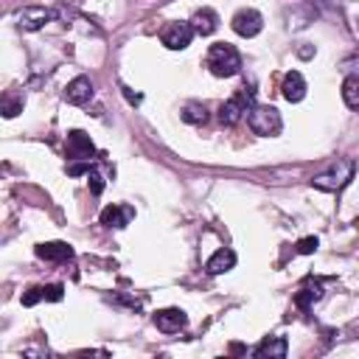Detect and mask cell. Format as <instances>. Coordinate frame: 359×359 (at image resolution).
<instances>
[{
  "mask_svg": "<svg viewBox=\"0 0 359 359\" xmlns=\"http://www.w3.org/2000/svg\"><path fill=\"white\" fill-rule=\"evenodd\" d=\"M205 62H208V70H210L213 76H219V79H230V76H236V73L241 70V56H238V50H236L233 45H227V42L210 45Z\"/></svg>",
  "mask_w": 359,
  "mask_h": 359,
  "instance_id": "obj_1",
  "label": "cell"
},
{
  "mask_svg": "<svg viewBox=\"0 0 359 359\" xmlns=\"http://www.w3.org/2000/svg\"><path fill=\"white\" fill-rule=\"evenodd\" d=\"M247 123H250V129H252L255 135H264V137L278 135L280 126H283L280 112H278L275 107H269V104H252V107L247 109Z\"/></svg>",
  "mask_w": 359,
  "mask_h": 359,
  "instance_id": "obj_2",
  "label": "cell"
},
{
  "mask_svg": "<svg viewBox=\"0 0 359 359\" xmlns=\"http://www.w3.org/2000/svg\"><path fill=\"white\" fill-rule=\"evenodd\" d=\"M252 104H255V90H250V87L236 90V95L227 98V101L219 107V123H222V126H236V123L247 115V109H250Z\"/></svg>",
  "mask_w": 359,
  "mask_h": 359,
  "instance_id": "obj_3",
  "label": "cell"
},
{
  "mask_svg": "<svg viewBox=\"0 0 359 359\" xmlns=\"http://www.w3.org/2000/svg\"><path fill=\"white\" fill-rule=\"evenodd\" d=\"M351 177H353V163H351V160H345V163H337L331 171L317 174V177L311 180V185H314V188H320V191H337V188H342Z\"/></svg>",
  "mask_w": 359,
  "mask_h": 359,
  "instance_id": "obj_4",
  "label": "cell"
},
{
  "mask_svg": "<svg viewBox=\"0 0 359 359\" xmlns=\"http://www.w3.org/2000/svg\"><path fill=\"white\" fill-rule=\"evenodd\" d=\"M194 39V31L188 22H168L160 34V42L168 48V50H185Z\"/></svg>",
  "mask_w": 359,
  "mask_h": 359,
  "instance_id": "obj_5",
  "label": "cell"
},
{
  "mask_svg": "<svg viewBox=\"0 0 359 359\" xmlns=\"http://www.w3.org/2000/svg\"><path fill=\"white\" fill-rule=\"evenodd\" d=\"M261 28H264V17L255 11V8H241V11H236V17H233V31L238 34V36H255V34H261Z\"/></svg>",
  "mask_w": 359,
  "mask_h": 359,
  "instance_id": "obj_6",
  "label": "cell"
},
{
  "mask_svg": "<svg viewBox=\"0 0 359 359\" xmlns=\"http://www.w3.org/2000/svg\"><path fill=\"white\" fill-rule=\"evenodd\" d=\"M53 17H56V11H53V8L28 6V8H22V11H20V28H22V31H39V28H45Z\"/></svg>",
  "mask_w": 359,
  "mask_h": 359,
  "instance_id": "obj_7",
  "label": "cell"
},
{
  "mask_svg": "<svg viewBox=\"0 0 359 359\" xmlns=\"http://www.w3.org/2000/svg\"><path fill=\"white\" fill-rule=\"evenodd\" d=\"M65 151H67V157H73V160H90L93 151H95V146H93L90 135H84L81 129H73V132L67 135Z\"/></svg>",
  "mask_w": 359,
  "mask_h": 359,
  "instance_id": "obj_8",
  "label": "cell"
},
{
  "mask_svg": "<svg viewBox=\"0 0 359 359\" xmlns=\"http://www.w3.org/2000/svg\"><path fill=\"white\" fill-rule=\"evenodd\" d=\"M185 323H188V317H185L182 309H160V311L154 314V325H157L163 334H177L180 328H185Z\"/></svg>",
  "mask_w": 359,
  "mask_h": 359,
  "instance_id": "obj_9",
  "label": "cell"
},
{
  "mask_svg": "<svg viewBox=\"0 0 359 359\" xmlns=\"http://www.w3.org/2000/svg\"><path fill=\"white\" fill-rule=\"evenodd\" d=\"M65 98H67V104H76V107L87 104V101L93 98V81H90L87 76H76L73 81H67Z\"/></svg>",
  "mask_w": 359,
  "mask_h": 359,
  "instance_id": "obj_10",
  "label": "cell"
},
{
  "mask_svg": "<svg viewBox=\"0 0 359 359\" xmlns=\"http://www.w3.org/2000/svg\"><path fill=\"white\" fill-rule=\"evenodd\" d=\"M188 25H191L194 34L210 36V34L219 28V14H216L213 8H199V11H194V17L188 20Z\"/></svg>",
  "mask_w": 359,
  "mask_h": 359,
  "instance_id": "obj_11",
  "label": "cell"
},
{
  "mask_svg": "<svg viewBox=\"0 0 359 359\" xmlns=\"http://www.w3.org/2000/svg\"><path fill=\"white\" fill-rule=\"evenodd\" d=\"M280 93H283V98H286L289 104H297V101H303V95H306V79H303L297 70H289V73L283 76Z\"/></svg>",
  "mask_w": 359,
  "mask_h": 359,
  "instance_id": "obj_12",
  "label": "cell"
},
{
  "mask_svg": "<svg viewBox=\"0 0 359 359\" xmlns=\"http://www.w3.org/2000/svg\"><path fill=\"white\" fill-rule=\"evenodd\" d=\"M135 219V210L126 205H107L101 210V224L104 227H126Z\"/></svg>",
  "mask_w": 359,
  "mask_h": 359,
  "instance_id": "obj_13",
  "label": "cell"
},
{
  "mask_svg": "<svg viewBox=\"0 0 359 359\" xmlns=\"http://www.w3.org/2000/svg\"><path fill=\"white\" fill-rule=\"evenodd\" d=\"M36 255L42 261H53V264H62V261H70L73 258V247L65 244V241H45L36 247Z\"/></svg>",
  "mask_w": 359,
  "mask_h": 359,
  "instance_id": "obj_14",
  "label": "cell"
},
{
  "mask_svg": "<svg viewBox=\"0 0 359 359\" xmlns=\"http://www.w3.org/2000/svg\"><path fill=\"white\" fill-rule=\"evenodd\" d=\"M236 266V252L233 250H216L210 258H208V264H205V269L210 272V275H224V272H230Z\"/></svg>",
  "mask_w": 359,
  "mask_h": 359,
  "instance_id": "obj_15",
  "label": "cell"
},
{
  "mask_svg": "<svg viewBox=\"0 0 359 359\" xmlns=\"http://www.w3.org/2000/svg\"><path fill=\"white\" fill-rule=\"evenodd\" d=\"M286 351H289V345H286V339H283V337H266V339H264L252 353H255L258 359H266V356H269V359H283V356H286Z\"/></svg>",
  "mask_w": 359,
  "mask_h": 359,
  "instance_id": "obj_16",
  "label": "cell"
},
{
  "mask_svg": "<svg viewBox=\"0 0 359 359\" xmlns=\"http://www.w3.org/2000/svg\"><path fill=\"white\" fill-rule=\"evenodd\" d=\"M342 101H345L348 109L359 107V76H345V81H342Z\"/></svg>",
  "mask_w": 359,
  "mask_h": 359,
  "instance_id": "obj_17",
  "label": "cell"
},
{
  "mask_svg": "<svg viewBox=\"0 0 359 359\" xmlns=\"http://www.w3.org/2000/svg\"><path fill=\"white\" fill-rule=\"evenodd\" d=\"M320 297H323V286H320V283H309V286H303V289L294 294V303H297L300 309H311Z\"/></svg>",
  "mask_w": 359,
  "mask_h": 359,
  "instance_id": "obj_18",
  "label": "cell"
},
{
  "mask_svg": "<svg viewBox=\"0 0 359 359\" xmlns=\"http://www.w3.org/2000/svg\"><path fill=\"white\" fill-rule=\"evenodd\" d=\"M0 112H3V118H14L17 112H22V95H17V93H3V95H0Z\"/></svg>",
  "mask_w": 359,
  "mask_h": 359,
  "instance_id": "obj_19",
  "label": "cell"
},
{
  "mask_svg": "<svg viewBox=\"0 0 359 359\" xmlns=\"http://www.w3.org/2000/svg\"><path fill=\"white\" fill-rule=\"evenodd\" d=\"M182 121H185V123H194V126L205 123V121H208L205 104H185V107H182Z\"/></svg>",
  "mask_w": 359,
  "mask_h": 359,
  "instance_id": "obj_20",
  "label": "cell"
},
{
  "mask_svg": "<svg viewBox=\"0 0 359 359\" xmlns=\"http://www.w3.org/2000/svg\"><path fill=\"white\" fill-rule=\"evenodd\" d=\"M42 289V300H62L65 297V286L62 283H48V286H39Z\"/></svg>",
  "mask_w": 359,
  "mask_h": 359,
  "instance_id": "obj_21",
  "label": "cell"
},
{
  "mask_svg": "<svg viewBox=\"0 0 359 359\" xmlns=\"http://www.w3.org/2000/svg\"><path fill=\"white\" fill-rule=\"evenodd\" d=\"M87 180H90V191L98 196V194L104 191V177L98 174V168H95V165H90V168H87Z\"/></svg>",
  "mask_w": 359,
  "mask_h": 359,
  "instance_id": "obj_22",
  "label": "cell"
},
{
  "mask_svg": "<svg viewBox=\"0 0 359 359\" xmlns=\"http://www.w3.org/2000/svg\"><path fill=\"white\" fill-rule=\"evenodd\" d=\"M314 250H317V238H314V236H306V238L297 241V252H300V255H311Z\"/></svg>",
  "mask_w": 359,
  "mask_h": 359,
  "instance_id": "obj_23",
  "label": "cell"
},
{
  "mask_svg": "<svg viewBox=\"0 0 359 359\" xmlns=\"http://www.w3.org/2000/svg\"><path fill=\"white\" fill-rule=\"evenodd\" d=\"M42 300V289L39 286H31L25 294H22V306H34V303H39Z\"/></svg>",
  "mask_w": 359,
  "mask_h": 359,
  "instance_id": "obj_24",
  "label": "cell"
},
{
  "mask_svg": "<svg viewBox=\"0 0 359 359\" xmlns=\"http://www.w3.org/2000/svg\"><path fill=\"white\" fill-rule=\"evenodd\" d=\"M87 168H90V163H76V165H67V174L79 177V174H87Z\"/></svg>",
  "mask_w": 359,
  "mask_h": 359,
  "instance_id": "obj_25",
  "label": "cell"
},
{
  "mask_svg": "<svg viewBox=\"0 0 359 359\" xmlns=\"http://www.w3.org/2000/svg\"><path fill=\"white\" fill-rule=\"evenodd\" d=\"M123 95H126V101H132V104H140V95H137V93H132L129 87H123Z\"/></svg>",
  "mask_w": 359,
  "mask_h": 359,
  "instance_id": "obj_26",
  "label": "cell"
}]
</instances>
